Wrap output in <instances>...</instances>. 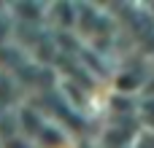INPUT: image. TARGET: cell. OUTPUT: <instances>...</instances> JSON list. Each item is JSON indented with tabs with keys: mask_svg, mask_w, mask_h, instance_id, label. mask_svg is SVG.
<instances>
[{
	"mask_svg": "<svg viewBox=\"0 0 154 148\" xmlns=\"http://www.w3.org/2000/svg\"><path fill=\"white\" fill-rule=\"evenodd\" d=\"M5 11L14 24H27V27H41L46 24V11L49 3H35V0H19V3H5Z\"/></svg>",
	"mask_w": 154,
	"mask_h": 148,
	"instance_id": "cell-1",
	"label": "cell"
},
{
	"mask_svg": "<svg viewBox=\"0 0 154 148\" xmlns=\"http://www.w3.org/2000/svg\"><path fill=\"white\" fill-rule=\"evenodd\" d=\"M73 135H70V129H65L60 121H54V119H49L43 127H41V132L32 138V148H73Z\"/></svg>",
	"mask_w": 154,
	"mask_h": 148,
	"instance_id": "cell-2",
	"label": "cell"
},
{
	"mask_svg": "<svg viewBox=\"0 0 154 148\" xmlns=\"http://www.w3.org/2000/svg\"><path fill=\"white\" fill-rule=\"evenodd\" d=\"M152 73H154V59H152Z\"/></svg>",
	"mask_w": 154,
	"mask_h": 148,
	"instance_id": "cell-5",
	"label": "cell"
},
{
	"mask_svg": "<svg viewBox=\"0 0 154 148\" xmlns=\"http://www.w3.org/2000/svg\"><path fill=\"white\" fill-rule=\"evenodd\" d=\"M22 102H27V100H24V92H22L16 75L0 70V111H14Z\"/></svg>",
	"mask_w": 154,
	"mask_h": 148,
	"instance_id": "cell-3",
	"label": "cell"
},
{
	"mask_svg": "<svg viewBox=\"0 0 154 148\" xmlns=\"http://www.w3.org/2000/svg\"><path fill=\"white\" fill-rule=\"evenodd\" d=\"M14 40V22L5 11V3H0V46L11 43Z\"/></svg>",
	"mask_w": 154,
	"mask_h": 148,
	"instance_id": "cell-4",
	"label": "cell"
},
{
	"mask_svg": "<svg viewBox=\"0 0 154 148\" xmlns=\"http://www.w3.org/2000/svg\"><path fill=\"white\" fill-rule=\"evenodd\" d=\"M130 148H133V146H130Z\"/></svg>",
	"mask_w": 154,
	"mask_h": 148,
	"instance_id": "cell-6",
	"label": "cell"
}]
</instances>
